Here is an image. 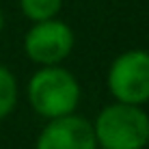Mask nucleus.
I'll use <instances>...</instances> for the list:
<instances>
[{"instance_id": "nucleus-9", "label": "nucleus", "mask_w": 149, "mask_h": 149, "mask_svg": "<svg viewBox=\"0 0 149 149\" xmlns=\"http://www.w3.org/2000/svg\"><path fill=\"white\" fill-rule=\"evenodd\" d=\"M147 54H149V48H147Z\"/></svg>"}, {"instance_id": "nucleus-3", "label": "nucleus", "mask_w": 149, "mask_h": 149, "mask_svg": "<svg viewBox=\"0 0 149 149\" xmlns=\"http://www.w3.org/2000/svg\"><path fill=\"white\" fill-rule=\"evenodd\" d=\"M106 86L115 102L145 106L149 102V54L147 50H127L110 63Z\"/></svg>"}, {"instance_id": "nucleus-6", "label": "nucleus", "mask_w": 149, "mask_h": 149, "mask_svg": "<svg viewBox=\"0 0 149 149\" xmlns=\"http://www.w3.org/2000/svg\"><path fill=\"white\" fill-rule=\"evenodd\" d=\"M17 106V80L13 71L0 65V121H4Z\"/></svg>"}, {"instance_id": "nucleus-1", "label": "nucleus", "mask_w": 149, "mask_h": 149, "mask_svg": "<svg viewBox=\"0 0 149 149\" xmlns=\"http://www.w3.org/2000/svg\"><path fill=\"white\" fill-rule=\"evenodd\" d=\"M80 95L78 78L61 65L39 67L26 84V100L30 108L45 121L76 112Z\"/></svg>"}, {"instance_id": "nucleus-5", "label": "nucleus", "mask_w": 149, "mask_h": 149, "mask_svg": "<svg viewBox=\"0 0 149 149\" xmlns=\"http://www.w3.org/2000/svg\"><path fill=\"white\" fill-rule=\"evenodd\" d=\"M35 149H97L93 123L78 112L48 119L35 141Z\"/></svg>"}, {"instance_id": "nucleus-2", "label": "nucleus", "mask_w": 149, "mask_h": 149, "mask_svg": "<svg viewBox=\"0 0 149 149\" xmlns=\"http://www.w3.org/2000/svg\"><path fill=\"white\" fill-rule=\"evenodd\" d=\"M91 123L97 149H145L149 145V115L143 106L112 102Z\"/></svg>"}, {"instance_id": "nucleus-8", "label": "nucleus", "mask_w": 149, "mask_h": 149, "mask_svg": "<svg viewBox=\"0 0 149 149\" xmlns=\"http://www.w3.org/2000/svg\"><path fill=\"white\" fill-rule=\"evenodd\" d=\"M2 28H4V13H2V9H0V33H2Z\"/></svg>"}, {"instance_id": "nucleus-4", "label": "nucleus", "mask_w": 149, "mask_h": 149, "mask_svg": "<svg viewBox=\"0 0 149 149\" xmlns=\"http://www.w3.org/2000/svg\"><path fill=\"white\" fill-rule=\"evenodd\" d=\"M74 43L76 37L71 26L58 17H52L43 22H33L24 37V52L35 65L50 67L63 63L71 54Z\"/></svg>"}, {"instance_id": "nucleus-7", "label": "nucleus", "mask_w": 149, "mask_h": 149, "mask_svg": "<svg viewBox=\"0 0 149 149\" xmlns=\"http://www.w3.org/2000/svg\"><path fill=\"white\" fill-rule=\"evenodd\" d=\"M22 13L26 15L30 22H43L52 19L61 13L63 0H17Z\"/></svg>"}]
</instances>
